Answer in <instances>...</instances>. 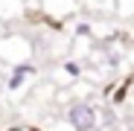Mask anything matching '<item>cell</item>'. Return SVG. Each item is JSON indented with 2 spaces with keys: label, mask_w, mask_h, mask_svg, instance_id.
Wrapping results in <instances>:
<instances>
[{
  "label": "cell",
  "mask_w": 134,
  "mask_h": 131,
  "mask_svg": "<svg viewBox=\"0 0 134 131\" xmlns=\"http://www.w3.org/2000/svg\"><path fill=\"white\" fill-rule=\"evenodd\" d=\"M64 70L70 73V76H79V64H73V61H67V64H64Z\"/></svg>",
  "instance_id": "3"
},
{
  "label": "cell",
  "mask_w": 134,
  "mask_h": 131,
  "mask_svg": "<svg viewBox=\"0 0 134 131\" xmlns=\"http://www.w3.org/2000/svg\"><path fill=\"white\" fill-rule=\"evenodd\" d=\"M67 122L73 125V131H93L96 128V111L85 102H76L67 108Z\"/></svg>",
  "instance_id": "1"
},
{
  "label": "cell",
  "mask_w": 134,
  "mask_h": 131,
  "mask_svg": "<svg viewBox=\"0 0 134 131\" xmlns=\"http://www.w3.org/2000/svg\"><path fill=\"white\" fill-rule=\"evenodd\" d=\"M76 32H79V35H91V26H87V24H79Z\"/></svg>",
  "instance_id": "4"
},
{
  "label": "cell",
  "mask_w": 134,
  "mask_h": 131,
  "mask_svg": "<svg viewBox=\"0 0 134 131\" xmlns=\"http://www.w3.org/2000/svg\"><path fill=\"white\" fill-rule=\"evenodd\" d=\"M29 73H32V67H29V64H18V67H15V73H12V79H9V90H18Z\"/></svg>",
  "instance_id": "2"
}]
</instances>
